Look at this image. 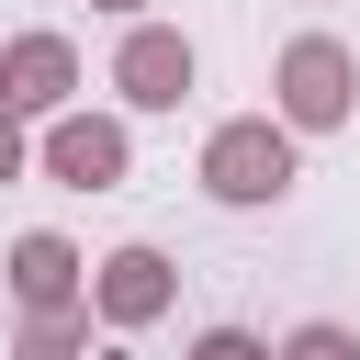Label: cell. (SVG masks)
<instances>
[{"mask_svg":"<svg viewBox=\"0 0 360 360\" xmlns=\"http://www.w3.org/2000/svg\"><path fill=\"white\" fill-rule=\"evenodd\" d=\"M11 360H90V292H79V304H22Z\"/></svg>","mask_w":360,"mask_h":360,"instance_id":"cell-8","label":"cell"},{"mask_svg":"<svg viewBox=\"0 0 360 360\" xmlns=\"http://www.w3.org/2000/svg\"><path fill=\"white\" fill-rule=\"evenodd\" d=\"M191 79H202V45L180 34V22H124V45H112V90H124V112H180L191 101Z\"/></svg>","mask_w":360,"mask_h":360,"instance_id":"cell-4","label":"cell"},{"mask_svg":"<svg viewBox=\"0 0 360 360\" xmlns=\"http://www.w3.org/2000/svg\"><path fill=\"white\" fill-rule=\"evenodd\" d=\"M0 101L22 112V124H45V112H68L79 101V45L68 34H0Z\"/></svg>","mask_w":360,"mask_h":360,"instance_id":"cell-6","label":"cell"},{"mask_svg":"<svg viewBox=\"0 0 360 360\" xmlns=\"http://www.w3.org/2000/svg\"><path fill=\"white\" fill-rule=\"evenodd\" d=\"M191 360H281V349H270L259 326H202V338H191Z\"/></svg>","mask_w":360,"mask_h":360,"instance_id":"cell-10","label":"cell"},{"mask_svg":"<svg viewBox=\"0 0 360 360\" xmlns=\"http://www.w3.org/2000/svg\"><path fill=\"white\" fill-rule=\"evenodd\" d=\"M270 112H281L292 135H338V124L360 112V56H349L338 34H292V45L270 56Z\"/></svg>","mask_w":360,"mask_h":360,"instance_id":"cell-2","label":"cell"},{"mask_svg":"<svg viewBox=\"0 0 360 360\" xmlns=\"http://www.w3.org/2000/svg\"><path fill=\"white\" fill-rule=\"evenodd\" d=\"M180 304V270H169V248H146V236H124L112 259H90V315L112 326V338H135V326H158Z\"/></svg>","mask_w":360,"mask_h":360,"instance_id":"cell-5","label":"cell"},{"mask_svg":"<svg viewBox=\"0 0 360 360\" xmlns=\"http://www.w3.org/2000/svg\"><path fill=\"white\" fill-rule=\"evenodd\" d=\"M281 360H360V326H338V315H304V326L281 338Z\"/></svg>","mask_w":360,"mask_h":360,"instance_id":"cell-9","label":"cell"},{"mask_svg":"<svg viewBox=\"0 0 360 360\" xmlns=\"http://www.w3.org/2000/svg\"><path fill=\"white\" fill-rule=\"evenodd\" d=\"M22 169H34V124L0 101V180H22Z\"/></svg>","mask_w":360,"mask_h":360,"instance_id":"cell-11","label":"cell"},{"mask_svg":"<svg viewBox=\"0 0 360 360\" xmlns=\"http://www.w3.org/2000/svg\"><path fill=\"white\" fill-rule=\"evenodd\" d=\"M34 169L56 180V191H124L135 180V135H124V112H45V135H34Z\"/></svg>","mask_w":360,"mask_h":360,"instance_id":"cell-3","label":"cell"},{"mask_svg":"<svg viewBox=\"0 0 360 360\" xmlns=\"http://www.w3.org/2000/svg\"><path fill=\"white\" fill-rule=\"evenodd\" d=\"M225 214H270L292 180H304V146H292V124L281 112H236V124H214L202 135V169H191Z\"/></svg>","mask_w":360,"mask_h":360,"instance_id":"cell-1","label":"cell"},{"mask_svg":"<svg viewBox=\"0 0 360 360\" xmlns=\"http://www.w3.org/2000/svg\"><path fill=\"white\" fill-rule=\"evenodd\" d=\"M90 11H112V22H146V11H158V0H90Z\"/></svg>","mask_w":360,"mask_h":360,"instance_id":"cell-12","label":"cell"},{"mask_svg":"<svg viewBox=\"0 0 360 360\" xmlns=\"http://www.w3.org/2000/svg\"><path fill=\"white\" fill-rule=\"evenodd\" d=\"M0 281H11V304H79V292H90V259H79L56 225H34V236H11Z\"/></svg>","mask_w":360,"mask_h":360,"instance_id":"cell-7","label":"cell"},{"mask_svg":"<svg viewBox=\"0 0 360 360\" xmlns=\"http://www.w3.org/2000/svg\"><path fill=\"white\" fill-rule=\"evenodd\" d=\"M90 360H135V349H124V338H112V349H90Z\"/></svg>","mask_w":360,"mask_h":360,"instance_id":"cell-13","label":"cell"}]
</instances>
